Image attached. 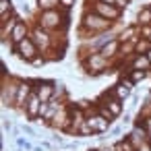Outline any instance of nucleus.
Returning <instances> with one entry per match:
<instances>
[{"label":"nucleus","instance_id":"obj_1","mask_svg":"<svg viewBox=\"0 0 151 151\" xmlns=\"http://www.w3.org/2000/svg\"><path fill=\"white\" fill-rule=\"evenodd\" d=\"M37 25H42L44 29L48 31H64L66 23H68V11H62V9H56V11H44L37 15Z\"/></svg>","mask_w":151,"mask_h":151},{"label":"nucleus","instance_id":"obj_2","mask_svg":"<svg viewBox=\"0 0 151 151\" xmlns=\"http://www.w3.org/2000/svg\"><path fill=\"white\" fill-rule=\"evenodd\" d=\"M114 27V23L112 21H108V19H104V17H99L95 11H91V9H87L85 13H83V17H81V29H85L89 35H99V33H106V31H110Z\"/></svg>","mask_w":151,"mask_h":151},{"label":"nucleus","instance_id":"obj_3","mask_svg":"<svg viewBox=\"0 0 151 151\" xmlns=\"http://www.w3.org/2000/svg\"><path fill=\"white\" fill-rule=\"evenodd\" d=\"M29 37L35 42L40 54H44L46 58H50V52H52V48H56L58 37H56L52 31H48V29H44L42 25H37V23L31 27V35H29Z\"/></svg>","mask_w":151,"mask_h":151},{"label":"nucleus","instance_id":"obj_4","mask_svg":"<svg viewBox=\"0 0 151 151\" xmlns=\"http://www.w3.org/2000/svg\"><path fill=\"white\" fill-rule=\"evenodd\" d=\"M128 139L137 147V151H149L151 149V132L145 124H134L132 130L128 132Z\"/></svg>","mask_w":151,"mask_h":151},{"label":"nucleus","instance_id":"obj_5","mask_svg":"<svg viewBox=\"0 0 151 151\" xmlns=\"http://www.w3.org/2000/svg\"><path fill=\"white\" fill-rule=\"evenodd\" d=\"M83 68L91 75H97V73H104L110 68V60L101 52H91L83 58Z\"/></svg>","mask_w":151,"mask_h":151},{"label":"nucleus","instance_id":"obj_6","mask_svg":"<svg viewBox=\"0 0 151 151\" xmlns=\"http://www.w3.org/2000/svg\"><path fill=\"white\" fill-rule=\"evenodd\" d=\"M91 11H95L99 17L112 21V23H118L122 19V9H118L116 4H106V2H97V0H91Z\"/></svg>","mask_w":151,"mask_h":151},{"label":"nucleus","instance_id":"obj_7","mask_svg":"<svg viewBox=\"0 0 151 151\" xmlns=\"http://www.w3.org/2000/svg\"><path fill=\"white\" fill-rule=\"evenodd\" d=\"M13 54H17L21 60H25V62H33V58H37L40 56V50H37V46H35V42L31 40V37H27V40H23L21 44H17L15 48H13Z\"/></svg>","mask_w":151,"mask_h":151},{"label":"nucleus","instance_id":"obj_8","mask_svg":"<svg viewBox=\"0 0 151 151\" xmlns=\"http://www.w3.org/2000/svg\"><path fill=\"white\" fill-rule=\"evenodd\" d=\"M85 114H87V124L91 126L93 134H101V132H108V130H110L112 122H110L108 118H104L101 114H97V110H95V108L85 110Z\"/></svg>","mask_w":151,"mask_h":151},{"label":"nucleus","instance_id":"obj_9","mask_svg":"<svg viewBox=\"0 0 151 151\" xmlns=\"http://www.w3.org/2000/svg\"><path fill=\"white\" fill-rule=\"evenodd\" d=\"M19 83H21V79H13V77H9V81L2 83V104L4 106H15Z\"/></svg>","mask_w":151,"mask_h":151},{"label":"nucleus","instance_id":"obj_10","mask_svg":"<svg viewBox=\"0 0 151 151\" xmlns=\"http://www.w3.org/2000/svg\"><path fill=\"white\" fill-rule=\"evenodd\" d=\"M97 104H101V106H106L108 110H110V114L114 116V118H118L122 112H124V104H122V99H118L112 91L110 93H104L101 97H99V101Z\"/></svg>","mask_w":151,"mask_h":151},{"label":"nucleus","instance_id":"obj_11","mask_svg":"<svg viewBox=\"0 0 151 151\" xmlns=\"http://www.w3.org/2000/svg\"><path fill=\"white\" fill-rule=\"evenodd\" d=\"M33 89H35V93L40 95V99H42L44 104H48V101L54 99L56 83H52V81H33Z\"/></svg>","mask_w":151,"mask_h":151},{"label":"nucleus","instance_id":"obj_12","mask_svg":"<svg viewBox=\"0 0 151 151\" xmlns=\"http://www.w3.org/2000/svg\"><path fill=\"white\" fill-rule=\"evenodd\" d=\"M31 93H33V81L21 79V83H19V89H17V99H15V108H21V110H23Z\"/></svg>","mask_w":151,"mask_h":151},{"label":"nucleus","instance_id":"obj_13","mask_svg":"<svg viewBox=\"0 0 151 151\" xmlns=\"http://www.w3.org/2000/svg\"><path fill=\"white\" fill-rule=\"evenodd\" d=\"M42 106H44V101L40 99V95H37L35 89H33V93L29 95V99H27V104H25V108H23V112L27 114L29 120H37V118H40V112H42Z\"/></svg>","mask_w":151,"mask_h":151},{"label":"nucleus","instance_id":"obj_14","mask_svg":"<svg viewBox=\"0 0 151 151\" xmlns=\"http://www.w3.org/2000/svg\"><path fill=\"white\" fill-rule=\"evenodd\" d=\"M29 35H31V27L27 25V21L21 19V21L17 23V27L13 29V33H11V44H13V48H15L17 44H21L23 40H27Z\"/></svg>","mask_w":151,"mask_h":151},{"label":"nucleus","instance_id":"obj_15","mask_svg":"<svg viewBox=\"0 0 151 151\" xmlns=\"http://www.w3.org/2000/svg\"><path fill=\"white\" fill-rule=\"evenodd\" d=\"M132 85H134V83H132V81H128V79L124 77V79H122V81H118L110 91H112L118 99H122V101H124V99H128V97H130V93H132Z\"/></svg>","mask_w":151,"mask_h":151},{"label":"nucleus","instance_id":"obj_16","mask_svg":"<svg viewBox=\"0 0 151 151\" xmlns=\"http://www.w3.org/2000/svg\"><path fill=\"white\" fill-rule=\"evenodd\" d=\"M21 19L17 17V15H13L11 19H6V21H0V37H2V42H6V37L11 40V33H13V29L17 27V23H19Z\"/></svg>","mask_w":151,"mask_h":151},{"label":"nucleus","instance_id":"obj_17","mask_svg":"<svg viewBox=\"0 0 151 151\" xmlns=\"http://www.w3.org/2000/svg\"><path fill=\"white\" fill-rule=\"evenodd\" d=\"M108 60H112V58H118V52H120V40L118 37H114V40H110L106 46H101V50H99Z\"/></svg>","mask_w":151,"mask_h":151},{"label":"nucleus","instance_id":"obj_18","mask_svg":"<svg viewBox=\"0 0 151 151\" xmlns=\"http://www.w3.org/2000/svg\"><path fill=\"white\" fill-rule=\"evenodd\" d=\"M130 68H134V70H149L151 68V62H149L147 54H132Z\"/></svg>","mask_w":151,"mask_h":151},{"label":"nucleus","instance_id":"obj_19","mask_svg":"<svg viewBox=\"0 0 151 151\" xmlns=\"http://www.w3.org/2000/svg\"><path fill=\"white\" fill-rule=\"evenodd\" d=\"M137 25H151V6L145 4L137 13Z\"/></svg>","mask_w":151,"mask_h":151},{"label":"nucleus","instance_id":"obj_20","mask_svg":"<svg viewBox=\"0 0 151 151\" xmlns=\"http://www.w3.org/2000/svg\"><path fill=\"white\" fill-rule=\"evenodd\" d=\"M35 6H37L40 13H44V11H56V9H60V0H35Z\"/></svg>","mask_w":151,"mask_h":151},{"label":"nucleus","instance_id":"obj_21","mask_svg":"<svg viewBox=\"0 0 151 151\" xmlns=\"http://www.w3.org/2000/svg\"><path fill=\"white\" fill-rule=\"evenodd\" d=\"M147 77H149V70H134V68H128V75H126V79L132 81V83L145 81Z\"/></svg>","mask_w":151,"mask_h":151},{"label":"nucleus","instance_id":"obj_22","mask_svg":"<svg viewBox=\"0 0 151 151\" xmlns=\"http://www.w3.org/2000/svg\"><path fill=\"white\" fill-rule=\"evenodd\" d=\"M114 149H116V151H137V147L132 145V141H130L128 137H124V139H120L118 143H114Z\"/></svg>","mask_w":151,"mask_h":151},{"label":"nucleus","instance_id":"obj_23","mask_svg":"<svg viewBox=\"0 0 151 151\" xmlns=\"http://www.w3.org/2000/svg\"><path fill=\"white\" fill-rule=\"evenodd\" d=\"M149 50H151V40H145V37H141L134 46V54H147Z\"/></svg>","mask_w":151,"mask_h":151},{"label":"nucleus","instance_id":"obj_24","mask_svg":"<svg viewBox=\"0 0 151 151\" xmlns=\"http://www.w3.org/2000/svg\"><path fill=\"white\" fill-rule=\"evenodd\" d=\"M95 110H97V114H101V116H104V118H108L110 122H114V120H116V118L110 114V110H108L106 106H101V104H95Z\"/></svg>","mask_w":151,"mask_h":151},{"label":"nucleus","instance_id":"obj_25","mask_svg":"<svg viewBox=\"0 0 151 151\" xmlns=\"http://www.w3.org/2000/svg\"><path fill=\"white\" fill-rule=\"evenodd\" d=\"M93 134V130H91V126L87 124V120L79 126V130H77V137H91Z\"/></svg>","mask_w":151,"mask_h":151},{"label":"nucleus","instance_id":"obj_26","mask_svg":"<svg viewBox=\"0 0 151 151\" xmlns=\"http://www.w3.org/2000/svg\"><path fill=\"white\" fill-rule=\"evenodd\" d=\"M75 2H77V0H60V9L62 11H70L75 6Z\"/></svg>","mask_w":151,"mask_h":151},{"label":"nucleus","instance_id":"obj_27","mask_svg":"<svg viewBox=\"0 0 151 151\" xmlns=\"http://www.w3.org/2000/svg\"><path fill=\"white\" fill-rule=\"evenodd\" d=\"M101 151H116V149H114V145H112V147H101Z\"/></svg>","mask_w":151,"mask_h":151},{"label":"nucleus","instance_id":"obj_28","mask_svg":"<svg viewBox=\"0 0 151 151\" xmlns=\"http://www.w3.org/2000/svg\"><path fill=\"white\" fill-rule=\"evenodd\" d=\"M85 151H101V149H97V147H89V149H85Z\"/></svg>","mask_w":151,"mask_h":151},{"label":"nucleus","instance_id":"obj_29","mask_svg":"<svg viewBox=\"0 0 151 151\" xmlns=\"http://www.w3.org/2000/svg\"><path fill=\"white\" fill-rule=\"evenodd\" d=\"M147 58H149V62H151V50H149V52H147Z\"/></svg>","mask_w":151,"mask_h":151},{"label":"nucleus","instance_id":"obj_30","mask_svg":"<svg viewBox=\"0 0 151 151\" xmlns=\"http://www.w3.org/2000/svg\"><path fill=\"white\" fill-rule=\"evenodd\" d=\"M149 6H151V4H149Z\"/></svg>","mask_w":151,"mask_h":151},{"label":"nucleus","instance_id":"obj_31","mask_svg":"<svg viewBox=\"0 0 151 151\" xmlns=\"http://www.w3.org/2000/svg\"><path fill=\"white\" fill-rule=\"evenodd\" d=\"M149 95H151V93H149Z\"/></svg>","mask_w":151,"mask_h":151}]
</instances>
